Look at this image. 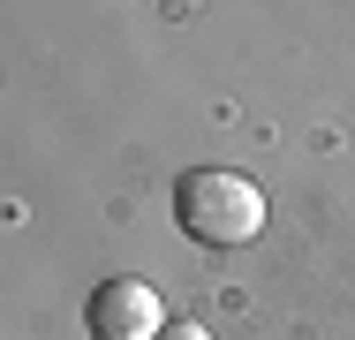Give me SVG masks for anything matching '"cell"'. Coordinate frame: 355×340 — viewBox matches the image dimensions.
<instances>
[{
    "label": "cell",
    "mask_w": 355,
    "mask_h": 340,
    "mask_svg": "<svg viewBox=\"0 0 355 340\" xmlns=\"http://www.w3.org/2000/svg\"><path fill=\"white\" fill-rule=\"evenodd\" d=\"M159 340H212V333H205V325H189V318H174V325H166Z\"/></svg>",
    "instance_id": "3"
},
{
    "label": "cell",
    "mask_w": 355,
    "mask_h": 340,
    "mask_svg": "<svg viewBox=\"0 0 355 340\" xmlns=\"http://www.w3.org/2000/svg\"><path fill=\"white\" fill-rule=\"evenodd\" d=\"M166 325L174 318H166V303H159L151 280H106L91 295V333L98 340H159Z\"/></svg>",
    "instance_id": "2"
},
{
    "label": "cell",
    "mask_w": 355,
    "mask_h": 340,
    "mask_svg": "<svg viewBox=\"0 0 355 340\" xmlns=\"http://www.w3.org/2000/svg\"><path fill=\"white\" fill-rule=\"evenodd\" d=\"M174 219H182V235L205 242V250H242V242L265 235V189H257L250 174L197 167V174H182V189H174Z\"/></svg>",
    "instance_id": "1"
}]
</instances>
